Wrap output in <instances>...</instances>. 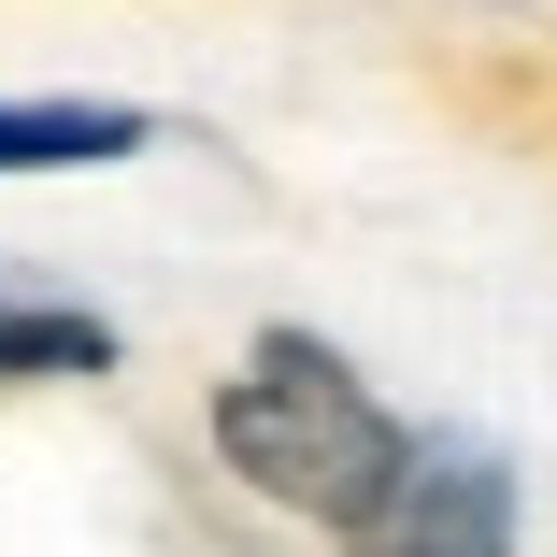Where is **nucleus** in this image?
I'll return each mask as SVG.
<instances>
[{"instance_id": "4", "label": "nucleus", "mask_w": 557, "mask_h": 557, "mask_svg": "<svg viewBox=\"0 0 557 557\" xmlns=\"http://www.w3.org/2000/svg\"><path fill=\"white\" fill-rule=\"evenodd\" d=\"M44 372H115V329L72 300H0V386H44Z\"/></svg>"}, {"instance_id": "3", "label": "nucleus", "mask_w": 557, "mask_h": 557, "mask_svg": "<svg viewBox=\"0 0 557 557\" xmlns=\"http://www.w3.org/2000/svg\"><path fill=\"white\" fill-rule=\"evenodd\" d=\"M100 158H144L129 100H0V172H100Z\"/></svg>"}, {"instance_id": "2", "label": "nucleus", "mask_w": 557, "mask_h": 557, "mask_svg": "<svg viewBox=\"0 0 557 557\" xmlns=\"http://www.w3.org/2000/svg\"><path fill=\"white\" fill-rule=\"evenodd\" d=\"M358 557H515V472L486 443H400V472L344 515Z\"/></svg>"}, {"instance_id": "1", "label": "nucleus", "mask_w": 557, "mask_h": 557, "mask_svg": "<svg viewBox=\"0 0 557 557\" xmlns=\"http://www.w3.org/2000/svg\"><path fill=\"white\" fill-rule=\"evenodd\" d=\"M400 414L344 372V344H314V329H258L244 372L214 386V458H230L258 500L314 515V529H344L386 472H400Z\"/></svg>"}]
</instances>
